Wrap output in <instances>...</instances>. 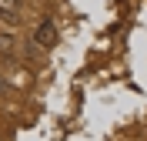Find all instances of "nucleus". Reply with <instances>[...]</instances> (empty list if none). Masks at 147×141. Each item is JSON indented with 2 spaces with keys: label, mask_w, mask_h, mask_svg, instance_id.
<instances>
[{
  "label": "nucleus",
  "mask_w": 147,
  "mask_h": 141,
  "mask_svg": "<svg viewBox=\"0 0 147 141\" xmlns=\"http://www.w3.org/2000/svg\"><path fill=\"white\" fill-rule=\"evenodd\" d=\"M34 40H37V44H40V47H50V44H54V24H50V20H44V24L37 27Z\"/></svg>",
  "instance_id": "1"
},
{
  "label": "nucleus",
  "mask_w": 147,
  "mask_h": 141,
  "mask_svg": "<svg viewBox=\"0 0 147 141\" xmlns=\"http://www.w3.org/2000/svg\"><path fill=\"white\" fill-rule=\"evenodd\" d=\"M13 10H17V0H0V17H7Z\"/></svg>",
  "instance_id": "2"
},
{
  "label": "nucleus",
  "mask_w": 147,
  "mask_h": 141,
  "mask_svg": "<svg viewBox=\"0 0 147 141\" xmlns=\"http://www.w3.org/2000/svg\"><path fill=\"white\" fill-rule=\"evenodd\" d=\"M10 44H13L10 34H0V54H10Z\"/></svg>",
  "instance_id": "3"
}]
</instances>
